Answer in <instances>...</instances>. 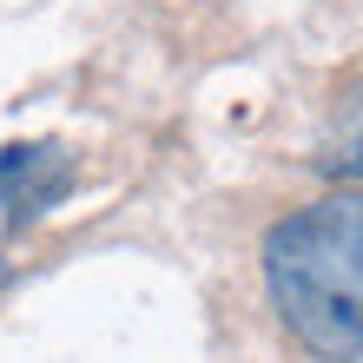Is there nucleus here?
Here are the masks:
<instances>
[{"label": "nucleus", "instance_id": "2", "mask_svg": "<svg viewBox=\"0 0 363 363\" xmlns=\"http://www.w3.org/2000/svg\"><path fill=\"white\" fill-rule=\"evenodd\" d=\"M79 185V159L60 139H20L0 152V225L27 231Z\"/></svg>", "mask_w": 363, "mask_h": 363}, {"label": "nucleus", "instance_id": "3", "mask_svg": "<svg viewBox=\"0 0 363 363\" xmlns=\"http://www.w3.org/2000/svg\"><path fill=\"white\" fill-rule=\"evenodd\" d=\"M317 172L337 179V185H363V86H350L344 99L330 106V125H324V145H317Z\"/></svg>", "mask_w": 363, "mask_h": 363}, {"label": "nucleus", "instance_id": "1", "mask_svg": "<svg viewBox=\"0 0 363 363\" xmlns=\"http://www.w3.org/2000/svg\"><path fill=\"white\" fill-rule=\"evenodd\" d=\"M264 284L284 330L311 357H363V185H344L271 225Z\"/></svg>", "mask_w": 363, "mask_h": 363}, {"label": "nucleus", "instance_id": "4", "mask_svg": "<svg viewBox=\"0 0 363 363\" xmlns=\"http://www.w3.org/2000/svg\"><path fill=\"white\" fill-rule=\"evenodd\" d=\"M0 291H7V258H0Z\"/></svg>", "mask_w": 363, "mask_h": 363}]
</instances>
